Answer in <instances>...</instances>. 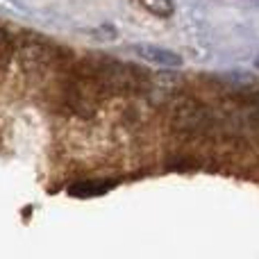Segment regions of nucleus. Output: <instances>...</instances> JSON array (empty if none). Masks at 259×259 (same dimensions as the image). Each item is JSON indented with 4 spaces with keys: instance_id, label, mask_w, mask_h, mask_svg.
<instances>
[{
    "instance_id": "obj_7",
    "label": "nucleus",
    "mask_w": 259,
    "mask_h": 259,
    "mask_svg": "<svg viewBox=\"0 0 259 259\" xmlns=\"http://www.w3.org/2000/svg\"><path fill=\"white\" fill-rule=\"evenodd\" d=\"M255 66H257V68H259V57H257V62H255Z\"/></svg>"
},
{
    "instance_id": "obj_5",
    "label": "nucleus",
    "mask_w": 259,
    "mask_h": 259,
    "mask_svg": "<svg viewBox=\"0 0 259 259\" xmlns=\"http://www.w3.org/2000/svg\"><path fill=\"white\" fill-rule=\"evenodd\" d=\"M143 9L152 16H159V18H170L175 14V3L173 0H139Z\"/></svg>"
},
{
    "instance_id": "obj_6",
    "label": "nucleus",
    "mask_w": 259,
    "mask_h": 259,
    "mask_svg": "<svg viewBox=\"0 0 259 259\" xmlns=\"http://www.w3.org/2000/svg\"><path fill=\"white\" fill-rule=\"evenodd\" d=\"M12 53H14L12 36H9L5 30H0V68L7 66V62L12 59Z\"/></svg>"
},
{
    "instance_id": "obj_3",
    "label": "nucleus",
    "mask_w": 259,
    "mask_h": 259,
    "mask_svg": "<svg viewBox=\"0 0 259 259\" xmlns=\"http://www.w3.org/2000/svg\"><path fill=\"white\" fill-rule=\"evenodd\" d=\"M134 53L143 59V62L157 64V66H180L182 64V57L178 53H170L166 48H159V46H134Z\"/></svg>"
},
{
    "instance_id": "obj_2",
    "label": "nucleus",
    "mask_w": 259,
    "mask_h": 259,
    "mask_svg": "<svg viewBox=\"0 0 259 259\" xmlns=\"http://www.w3.org/2000/svg\"><path fill=\"white\" fill-rule=\"evenodd\" d=\"M170 121H173V130L189 134V137H209L216 130L214 114L193 98L178 100L170 114Z\"/></svg>"
},
{
    "instance_id": "obj_4",
    "label": "nucleus",
    "mask_w": 259,
    "mask_h": 259,
    "mask_svg": "<svg viewBox=\"0 0 259 259\" xmlns=\"http://www.w3.org/2000/svg\"><path fill=\"white\" fill-rule=\"evenodd\" d=\"M116 187L114 180H87V182H77L68 189V193L75 198H96V196H103L107 193L109 189Z\"/></svg>"
},
{
    "instance_id": "obj_1",
    "label": "nucleus",
    "mask_w": 259,
    "mask_h": 259,
    "mask_svg": "<svg viewBox=\"0 0 259 259\" xmlns=\"http://www.w3.org/2000/svg\"><path fill=\"white\" fill-rule=\"evenodd\" d=\"M84 68L94 75L105 96H123V94H141L148 87L146 73L132 64L116 62L112 57H94L87 59Z\"/></svg>"
}]
</instances>
